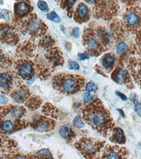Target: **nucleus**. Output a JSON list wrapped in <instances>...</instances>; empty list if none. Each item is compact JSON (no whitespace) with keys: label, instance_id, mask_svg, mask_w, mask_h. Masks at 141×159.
Segmentation results:
<instances>
[{"label":"nucleus","instance_id":"1","mask_svg":"<svg viewBox=\"0 0 141 159\" xmlns=\"http://www.w3.org/2000/svg\"><path fill=\"white\" fill-rule=\"evenodd\" d=\"M83 118L100 135L106 137L113 129V119L101 99L96 98L82 109Z\"/></svg>","mask_w":141,"mask_h":159},{"label":"nucleus","instance_id":"2","mask_svg":"<svg viewBox=\"0 0 141 159\" xmlns=\"http://www.w3.org/2000/svg\"><path fill=\"white\" fill-rule=\"evenodd\" d=\"M52 82L54 89L63 94L69 95L82 90L85 82L81 76L59 73L53 77Z\"/></svg>","mask_w":141,"mask_h":159},{"label":"nucleus","instance_id":"3","mask_svg":"<svg viewBox=\"0 0 141 159\" xmlns=\"http://www.w3.org/2000/svg\"><path fill=\"white\" fill-rule=\"evenodd\" d=\"M108 34L105 30L88 29L83 36V43L87 46L90 54L98 56L105 49L109 42Z\"/></svg>","mask_w":141,"mask_h":159},{"label":"nucleus","instance_id":"4","mask_svg":"<svg viewBox=\"0 0 141 159\" xmlns=\"http://www.w3.org/2000/svg\"><path fill=\"white\" fill-rule=\"evenodd\" d=\"M105 141L92 138L83 137L75 143V148L87 159H96L105 146Z\"/></svg>","mask_w":141,"mask_h":159},{"label":"nucleus","instance_id":"5","mask_svg":"<svg viewBox=\"0 0 141 159\" xmlns=\"http://www.w3.org/2000/svg\"><path fill=\"white\" fill-rule=\"evenodd\" d=\"M35 14L30 15L27 18L17 22V28L22 33L28 34L32 37L43 34L46 30V26Z\"/></svg>","mask_w":141,"mask_h":159},{"label":"nucleus","instance_id":"6","mask_svg":"<svg viewBox=\"0 0 141 159\" xmlns=\"http://www.w3.org/2000/svg\"><path fill=\"white\" fill-rule=\"evenodd\" d=\"M125 28L132 33H136L141 29V7L132 6L127 7L122 15Z\"/></svg>","mask_w":141,"mask_h":159},{"label":"nucleus","instance_id":"7","mask_svg":"<svg viewBox=\"0 0 141 159\" xmlns=\"http://www.w3.org/2000/svg\"><path fill=\"white\" fill-rule=\"evenodd\" d=\"M14 71L8 69H0V92L8 94L14 87L21 84L20 79Z\"/></svg>","mask_w":141,"mask_h":159},{"label":"nucleus","instance_id":"8","mask_svg":"<svg viewBox=\"0 0 141 159\" xmlns=\"http://www.w3.org/2000/svg\"><path fill=\"white\" fill-rule=\"evenodd\" d=\"M129 153L128 150L124 147L108 145L104 148L99 159H127Z\"/></svg>","mask_w":141,"mask_h":159},{"label":"nucleus","instance_id":"9","mask_svg":"<svg viewBox=\"0 0 141 159\" xmlns=\"http://www.w3.org/2000/svg\"><path fill=\"white\" fill-rule=\"evenodd\" d=\"M0 41L11 45L17 44L19 37L15 27L8 24H0Z\"/></svg>","mask_w":141,"mask_h":159},{"label":"nucleus","instance_id":"10","mask_svg":"<svg viewBox=\"0 0 141 159\" xmlns=\"http://www.w3.org/2000/svg\"><path fill=\"white\" fill-rule=\"evenodd\" d=\"M16 73L19 76L24 80H30L34 74L33 63L29 60L20 59L15 63Z\"/></svg>","mask_w":141,"mask_h":159},{"label":"nucleus","instance_id":"11","mask_svg":"<svg viewBox=\"0 0 141 159\" xmlns=\"http://www.w3.org/2000/svg\"><path fill=\"white\" fill-rule=\"evenodd\" d=\"M96 3V11H99V15L105 19H111L117 15L119 5L116 1H101Z\"/></svg>","mask_w":141,"mask_h":159},{"label":"nucleus","instance_id":"12","mask_svg":"<svg viewBox=\"0 0 141 159\" xmlns=\"http://www.w3.org/2000/svg\"><path fill=\"white\" fill-rule=\"evenodd\" d=\"M31 127L38 132L45 133L53 130L56 122L54 119L44 116H40L33 119L30 124Z\"/></svg>","mask_w":141,"mask_h":159},{"label":"nucleus","instance_id":"13","mask_svg":"<svg viewBox=\"0 0 141 159\" xmlns=\"http://www.w3.org/2000/svg\"><path fill=\"white\" fill-rule=\"evenodd\" d=\"M111 78L116 83L125 84L130 89H132L134 87L128 70L121 66L116 67L111 74Z\"/></svg>","mask_w":141,"mask_h":159},{"label":"nucleus","instance_id":"14","mask_svg":"<svg viewBox=\"0 0 141 159\" xmlns=\"http://www.w3.org/2000/svg\"><path fill=\"white\" fill-rule=\"evenodd\" d=\"M127 69L135 82L141 88V58H130L127 63Z\"/></svg>","mask_w":141,"mask_h":159},{"label":"nucleus","instance_id":"15","mask_svg":"<svg viewBox=\"0 0 141 159\" xmlns=\"http://www.w3.org/2000/svg\"><path fill=\"white\" fill-rule=\"evenodd\" d=\"M32 7L29 1H17L14 5L15 21L18 22L28 16L32 11Z\"/></svg>","mask_w":141,"mask_h":159},{"label":"nucleus","instance_id":"16","mask_svg":"<svg viewBox=\"0 0 141 159\" xmlns=\"http://www.w3.org/2000/svg\"><path fill=\"white\" fill-rule=\"evenodd\" d=\"M10 95L17 102L23 103L29 98L31 93L28 88L21 83L12 91Z\"/></svg>","mask_w":141,"mask_h":159},{"label":"nucleus","instance_id":"17","mask_svg":"<svg viewBox=\"0 0 141 159\" xmlns=\"http://www.w3.org/2000/svg\"><path fill=\"white\" fill-rule=\"evenodd\" d=\"M89 10L85 4L80 3L74 14V19L76 22L82 23L88 20Z\"/></svg>","mask_w":141,"mask_h":159},{"label":"nucleus","instance_id":"18","mask_svg":"<svg viewBox=\"0 0 141 159\" xmlns=\"http://www.w3.org/2000/svg\"><path fill=\"white\" fill-rule=\"evenodd\" d=\"M111 23V29L117 39L122 38L126 34V31L122 21L118 19L114 20Z\"/></svg>","mask_w":141,"mask_h":159},{"label":"nucleus","instance_id":"19","mask_svg":"<svg viewBox=\"0 0 141 159\" xmlns=\"http://www.w3.org/2000/svg\"><path fill=\"white\" fill-rule=\"evenodd\" d=\"M112 130V135L109 138L110 141L114 143L120 145L125 144L126 139L123 130L118 127L114 128Z\"/></svg>","mask_w":141,"mask_h":159},{"label":"nucleus","instance_id":"20","mask_svg":"<svg viewBox=\"0 0 141 159\" xmlns=\"http://www.w3.org/2000/svg\"><path fill=\"white\" fill-rule=\"evenodd\" d=\"M61 136L68 141L73 140L75 138V134L70 126L67 125H62L59 129Z\"/></svg>","mask_w":141,"mask_h":159},{"label":"nucleus","instance_id":"21","mask_svg":"<svg viewBox=\"0 0 141 159\" xmlns=\"http://www.w3.org/2000/svg\"><path fill=\"white\" fill-rule=\"evenodd\" d=\"M115 63V57L111 53H109L105 54L103 57L102 65L103 66L106 70L112 69Z\"/></svg>","mask_w":141,"mask_h":159},{"label":"nucleus","instance_id":"22","mask_svg":"<svg viewBox=\"0 0 141 159\" xmlns=\"http://www.w3.org/2000/svg\"><path fill=\"white\" fill-rule=\"evenodd\" d=\"M41 104L42 100L40 98L37 96H33L28 99L25 105L30 110H35L39 107Z\"/></svg>","mask_w":141,"mask_h":159},{"label":"nucleus","instance_id":"23","mask_svg":"<svg viewBox=\"0 0 141 159\" xmlns=\"http://www.w3.org/2000/svg\"><path fill=\"white\" fill-rule=\"evenodd\" d=\"M11 65V60L0 48V69H7Z\"/></svg>","mask_w":141,"mask_h":159},{"label":"nucleus","instance_id":"24","mask_svg":"<svg viewBox=\"0 0 141 159\" xmlns=\"http://www.w3.org/2000/svg\"><path fill=\"white\" fill-rule=\"evenodd\" d=\"M26 111V109L23 106H13L11 112V116L15 119H19L25 114Z\"/></svg>","mask_w":141,"mask_h":159},{"label":"nucleus","instance_id":"25","mask_svg":"<svg viewBox=\"0 0 141 159\" xmlns=\"http://www.w3.org/2000/svg\"><path fill=\"white\" fill-rule=\"evenodd\" d=\"M43 111L47 115H50L52 117L55 118L58 114V109L50 103H47L43 107Z\"/></svg>","mask_w":141,"mask_h":159},{"label":"nucleus","instance_id":"26","mask_svg":"<svg viewBox=\"0 0 141 159\" xmlns=\"http://www.w3.org/2000/svg\"><path fill=\"white\" fill-rule=\"evenodd\" d=\"M36 159H54L51 153L46 149H42L36 153Z\"/></svg>","mask_w":141,"mask_h":159},{"label":"nucleus","instance_id":"27","mask_svg":"<svg viewBox=\"0 0 141 159\" xmlns=\"http://www.w3.org/2000/svg\"><path fill=\"white\" fill-rule=\"evenodd\" d=\"M128 51V46L127 43L124 42H121L118 43L116 49L117 54L120 57H123Z\"/></svg>","mask_w":141,"mask_h":159},{"label":"nucleus","instance_id":"28","mask_svg":"<svg viewBox=\"0 0 141 159\" xmlns=\"http://www.w3.org/2000/svg\"><path fill=\"white\" fill-rule=\"evenodd\" d=\"M135 34L136 50L139 55L141 56V29Z\"/></svg>","mask_w":141,"mask_h":159},{"label":"nucleus","instance_id":"29","mask_svg":"<svg viewBox=\"0 0 141 159\" xmlns=\"http://www.w3.org/2000/svg\"><path fill=\"white\" fill-rule=\"evenodd\" d=\"M132 102H133L134 109L136 114L139 116L141 117V102L138 100V98L136 96H134L132 98Z\"/></svg>","mask_w":141,"mask_h":159},{"label":"nucleus","instance_id":"30","mask_svg":"<svg viewBox=\"0 0 141 159\" xmlns=\"http://www.w3.org/2000/svg\"><path fill=\"white\" fill-rule=\"evenodd\" d=\"M46 16L48 19L49 20L53 21V22H55V23H60L61 21L60 17L54 11H52L50 13L47 14Z\"/></svg>","mask_w":141,"mask_h":159},{"label":"nucleus","instance_id":"31","mask_svg":"<svg viewBox=\"0 0 141 159\" xmlns=\"http://www.w3.org/2000/svg\"><path fill=\"white\" fill-rule=\"evenodd\" d=\"M73 125L75 127L79 128H83L85 126V124L83 122L80 116L77 115L74 118L73 121Z\"/></svg>","mask_w":141,"mask_h":159},{"label":"nucleus","instance_id":"32","mask_svg":"<svg viewBox=\"0 0 141 159\" xmlns=\"http://www.w3.org/2000/svg\"><path fill=\"white\" fill-rule=\"evenodd\" d=\"M62 5L64 8L67 9V11H68V12H70V10L71 11L72 8H73L74 4H75V1H62Z\"/></svg>","mask_w":141,"mask_h":159},{"label":"nucleus","instance_id":"33","mask_svg":"<svg viewBox=\"0 0 141 159\" xmlns=\"http://www.w3.org/2000/svg\"><path fill=\"white\" fill-rule=\"evenodd\" d=\"M97 84L93 82L90 81L85 86V90L89 92H93L97 89Z\"/></svg>","mask_w":141,"mask_h":159},{"label":"nucleus","instance_id":"34","mask_svg":"<svg viewBox=\"0 0 141 159\" xmlns=\"http://www.w3.org/2000/svg\"><path fill=\"white\" fill-rule=\"evenodd\" d=\"M37 6H38V8L43 12H47L49 11L48 5L45 1H38V3H37Z\"/></svg>","mask_w":141,"mask_h":159},{"label":"nucleus","instance_id":"35","mask_svg":"<svg viewBox=\"0 0 141 159\" xmlns=\"http://www.w3.org/2000/svg\"><path fill=\"white\" fill-rule=\"evenodd\" d=\"M95 96L92 95L90 94V93H87L84 94L83 95V102L85 103H88L91 102L96 99V97Z\"/></svg>","mask_w":141,"mask_h":159},{"label":"nucleus","instance_id":"36","mask_svg":"<svg viewBox=\"0 0 141 159\" xmlns=\"http://www.w3.org/2000/svg\"><path fill=\"white\" fill-rule=\"evenodd\" d=\"M12 159H34L33 156L31 155H22L18 153L15 154Z\"/></svg>","mask_w":141,"mask_h":159},{"label":"nucleus","instance_id":"37","mask_svg":"<svg viewBox=\"0 0 141 159\" xmlns=\"http://www.w3.org/2000/svg\"><path fill=\"white\" fill-rule=\"evenodd\" d=\"M0 17L6 21L9 20L10 15L8 11L6 9L2 10L0 14Z\"/></svg>","mask_w":141,"mask_h":159},{"label":"nucleus","instance_id":"38","mask_svg":"<svg viewBox=\"0 0 141 159\" xmlns=\"http://www.w3.org/2000/svg\"><path fill=\"white\" fill-rule=\"evenodd\" d=\"M68 68L70 70H79L80 67L76 62L74 61H69L68 62Z\"/></svg>","mask_w":141,"mask_h":159},{"label":"nucleus","instance_id":"39","mask_svg":"<svg viewBox=\"0 0 141 159\" xmlns=\"http://www.w3.org/2000/svg\"><path fill=\"white\" fill-rule=\"evenodd\" d=\"M78 57L80 61L85 60V59H89L90 58L88 53L87 52H85L83 53H79Z\"/></svg>","mask_w":141,"mask_h":159},{"label":"nucleus","instance_id":"40","mask_svg":"<svg viewBox=\"0 0 141 159\" xmlns=\"http://www.w3.org/2000/svg\"><path fill=\"white\" fill-rule=\"evenodd\" d=\"M9 102V99L7 97H5V96L2 95H0V102L1 104L5 105L7 104Z\"/></svg>","mask_w":141,"mask_h":159},{"label":"nucleus","instance_id":"41","mask_svg":"<svg viewBox=\"0 0 141 159\" xmlns=\"http://www.w3.org/2000/svg\"><path fill=\"white\" fill-rule=\"evenodd\" d=\"M73 36L76 38H78L80 36V30L79 27H75L73 30Z\"/></svg>","mask_w":141,"mask_h":159},{"label":"nucleus","instance_id":"42","mask_svg":"<svg viewBox=\"0 0 141 159\" xmlns=\"http://www.w3.org/2000/svg\"><path fill=\"white\" fill-rule=\"evenodd\" d=\"M116 94L118 97H119L121 99H122L123 101H126L127 100V98L125 94L123 93H121V92L119 91H116Z\"/></svg>","mask_w":141,"mask_h":159},{"label":"nucleus","instance_id":"43","mask_svg":"<svg viewBox=\"0 0 141 159\" xmlns=\"http://www.w3.org/2000/svg\"><path fill=\"white\" fill-rule=\"evenodd\" d=\"M118 111L119 112L120 115L123 118H125V114L123 110L122 109H117Z\"/></svg>","mask_w":141,"mask_h":159},{"label":"nucleus","instance_id":"44","mask_svg":"<svg viewBox=\"0 0 141 159\" xmlns=\"http://www.w3.org/2000/svg\"><path fill=\"white\" fill-rule=\"evenodd\" d=\"M60 28L61 30L62 31V32H63L64 34H65V27H64V26L63 25H61L60 26Z\"/></svg>","mask_w":141,"mask_h":159},{"label":"nucleus","instance_id":"45","mask_svg":"<svg viewBox=\"0 0 141 159\" xmlns=\"http://www.w3.org/2000/svg\"><path fill=\"white\" fill-rule=\"evenodd\" d=\"M3 2L2 1H0V4H2L3 3Z\"/></svg>","mask_w":141,"mask_h":159},{"label":"nucleus","instance_id":"46","mask_svg":"<svg viewBox=\"0 0 141 159\" xmlns=\"http://www.w3.org/2000/svg\"></svg>","mask_w":141,"mask_h":159}]
</instances>
